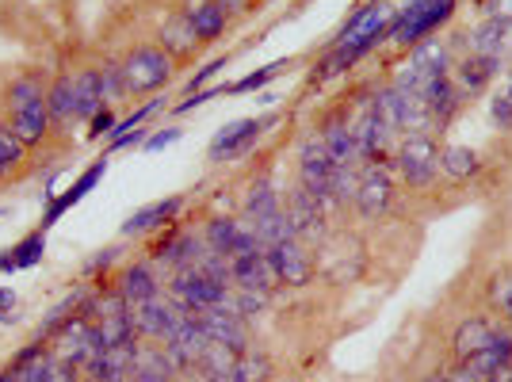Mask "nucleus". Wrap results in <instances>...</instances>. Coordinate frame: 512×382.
<instances>
[{
  "label": "nucleus",
  "mask_w": 512,
  "mask_h": 382,
  "mask_svg": "<svg viewBox=\"0 0 512 382\" xmlns=\"http://www.w3.org/2000/svg\"><path fill=\"white\" fill-rule=\"evenodd\" d=\"M490 302L509 318V310H512V272H497L490 283Z\"/></svg>",
  "instance_id": "31"
},
{
  "label": "nucleus",
  "mask_w": 512,
  "mask_h": 382,
  "mask_svg": "<svg viewBox=\"0 0 512 382\" xmlns=\"http://www.w3.org/2000/svg\"><path fill=\"white\" fill-rule=\"evenodd\" d=\"M100 85H104V100H115V96H123L127 88H123V65H104V73H100Z\"/></svg>",
  "instance_id": "33"
},
{
  "label": "nucleus",
  "mask_w": 512,
  "mask_h": 382,
  "mask_svg": "<svg viewBox=\"0 0 512 382\" xmlns=\"http://www.w3.org/2000/svg\"><path fill=\"white\" fill-rule=\"evenodd\" d=\"M425 382H451V379H448V375H444V371H436V375H428Z\"/></svg>",
  "instance_id": "43"
},
{
  "label": "nucleus",
  "mask_w": 512,
  "mask_h": 382,
  "mask_svg": "<svg viewBox=\"0 0 512 382\" xmlns=\"http://www.w3.org/2000/svg\"><path fill=\"white\" fill-rule=\"evenodd\" d=\"M260 127H264V123H256V119H237V123H230V127H222L211 142V161H222V157H237V153H245V149L256 142Z\"/></svg>",
  "instance_id": "12"
},
{
  "label": "nucleus",
  "mask_w": 512,
  "mask_h": 382,
  "mask_svg": "<svg viewBox=\"0 0 512 382\" xmlns=\"http://www.w3.org/2000/svg\"><path fill=\"white\" fill-rule=\"evenodd\" d=\"M497 62H501V58L470 54L467 62L459 65V88H463V92H482V88L490 85L493 73H497Z\"/></svg>",
  "instance_id": "24"
},
{
  "label": "nucleus",
  "mask_w": 512,
  "mask_h": 382,
  "mask_svg": "<svg viewBox=\"0 0 512 382\" xmlns=\"http://www.w3.org/2000/svg\"><path fill=\"white\" fill-rule=\"evenodd\" d=\"M299 172H302V191H310L318 203H325L329 195H333V157H329V149L321 138H310L306 146H302V161H299Z\"/></svg>",
  "instance_id": "6"
},
{
  "label": "nucleus",
  "mask_w": 512,
  "mask_h": 382,
  "mask_svg": "<svg viewBox=\"0 0 512 382\" xmlns=\"http://www.w3.org/2000/svg\"><path fill=\"white\" fill-rule=\"evenodd\" d=\"M287 226H291V237H306V241H314L321 237V203L310 195V191H295L291 195V203H287Z\"/></svg>",
  "instance_id": "11"
},
{
  "label": "nucleus",
  "mask_w": 512,
  "mask_h": 382,
  "mask_svg": "<svg viewBox=\"0 0 512 382\" xmlns=\"http://www.w3.org/2000/svg\"><path fill=\"white\" fill-rule=\"evenodd\" d=\"M180 195H172V199H157V203H150V207H142V211H134L127 218V234H142V230H153V226H161V222H169L172 214L180 211Z\"/></svg>",
  "instance_id": "20"
},
{
  "label": "nucleus",
  "mask_w": 512,
  "mask_h": 382,
  "mask_svg": "<svg viewBox=\"0 0 512 382\" xmlns=\"http://www.w3.org/2000/svg\"><path fill=\"white\" fill-rule=\"evenodd\" d=\"M222 65H226V62H211V65H207V69H199V73H195V81H192V85H188V88H192V92H195V88L203 85V81H211L214 73L222 69Z\"/></svg>",
  "instance_id": "38"
},
{
  "label": "nucleus",
  "mask_w": 512,
  "mask_h": 382,
  "mask_svg": "<svg viewBox=\"0 0 512 382\" xmlns=\"http://www.w3.org/2000/svg\"><path fill=\"white\" fill-rule=\"evenodd\" d=\"M451 382H486V379H482V375H474L467 363H463V367H459V371L451 375Z\"/></svg>",
  "instance_id": "41"
},
{
  "label": "nucleus",
  "mask_w": 512,
  "mask_h": 382,
  "mask_svg": "<svg viewBox=\"0 0 512 382\" xmlns=\"http://www.w3.org/2000/svg\"><path fill=\"white\" fill-rule=\"evenodd\" d=\"M119 295L127 298V306H142V302H150V298L161 295V287H157V276H153L146 264H134V268L123 272Z\"/></svg>",
  "instance_id": "17"
},
{
  "label": "nucleus",
  "mask_w": 512,
  "mask_h": 382,
  "mask_svg": "<svg viewBox=\"0 0 512 382\" xmlns=\"http://www.w3.org/2000/svg\"><path fill=\"white\" fill-rule=\"evenodd\" d=\"M386 0H375V4H363L352 20L344 23L341 31V46H360V50H371V46L383 39L386 31Z\"/></svg>",
  "instance_id": "9"
},
{
  "label": "nucleus",
  "mask_w": 512,
  "mask_h": 382,
  "mask_svg": "<svg viewBox=\"0 0 512 382\" xmlns=\"http://www.w3.org/2000/svg\"><path fill=\"white\" fill-rule=\"evenodd\" d=\"M0 382H20L16 375H0Z\"/></svg>",
  "instance_id": "44"
},
{
  "label": "nucleus",
  "mask_w": 512,
  "mask_h": 382,
  "mask_svg": "<svg viewBox=\"0 0 512 382\" xmlns=\"http://www.w3.org/2000/svg\"><path fill=\"white\" fill-rule=\"evenodd\" d=\"M43 249H46L43 234L27 237V241L16 245L8 256H0V268H31V264H39V260H43Z\"/></svg>",
  "instance_id": "29"
},
{
  "label": "nucleus",
  "mask_w": 512,
  "mask_h": 382,
  "mask_svg": "<svg viewBox=\"0 0 512 382\" xmlns=\"http://www.w3.org/2000/svg\"><path fill=\"white\" fill-rule=\"evenodd\" d=\"M222 12H245L249 8V0H214Z\"/></svg>",
  "instance_id": "42"
},
{
  "label": "nucleus",
  "mask_w": 512,
  "mask_h": 382,
  "mask_svg": "<svg viewBox=\"0 0 512 382\" xmlns=\"http://www.w3.org/2000/svg\"><path fill=\"white\" fill-rule=\"evenodd\" d=\"M23 161V142L8 127H0V176L12 172Z\"/></svg>",
  "instance_id": "30"
},
{
  "label": "nucleus",
  "mask_w": 512,
  "mask_h": 382,
  "mask_svg": "<svg viewBox=\"0 0 512 382\" xmlns=\"http://www.w3.org/2000/svg\"><path fill=\"white\" fill-rule=\"evenodd\" d=\"M161 39H165V46H169L172 54H192L195 43H199V35L192 31V23L184 20H169L165 23V31H161Z\"/></svg>",
  "instance_id": "28"
},
{
  "label": "nucleus",
  "mask_w": 512,
  "mask_h": 382,
  "mask_svg": "<svg viewBox=\"0 0 512 382\" xmlns=\"http://www.w3.org/2000/svg\"><path fill=\"white\" fill-rule=\"evenodd\" d=\"M184 20L192 23V31L199 35V43H203V39H218V35H222V27H226V12H222L214 0H188Z\"/></svg>",
  "instance_id": "16"
},
{
  "label": "nucleus",
  "mask_w": 512,
  "mask_h": 382,
  "mask_svg": "<svg viewBox=\"0 0 512 382\" xmlns=\"http://www.w3.org/2000/svg\"><path fill=\"white\" fill-rule=\"evenodd\" d=\"M169 77H172L169 54L157 50V46H142V50H134L127 62H123V88H127L130 96L153 92V88L165 85Z\"/></svg>",
  "instance_id": "3"
},
{
  "label": "nucleus",
  "mask_w": 512,
  "mask_h": 382,
  "mask_svg": "<svg viewBox=\"0 0 512 382\" xmlns=\"http://www.w3.org/2000/svg\"><path fill=\"white\" fill-rule=\"evenodd\" d=\"M230 268H234V283L241 287V291H260V295H268V291L279 283L276 264H272L268 249H256V253H249V256H237V260H230Z\"/></svg>",
  "instance_id": "10"
},
{
  "label": "nucleus",
  "mask_w": 512,
  "mask_h": 382,
  "mask_svg": "<svg viewBox=\"0 0 512 382\" xmlns=\"http://www.w3.org/2000/svg\"><path fill=\"white\" fill-rule=\"evenodd\" d=\"M268 256L276 264L279 283H287V287H306L310 276H314V260H310V253H306V245H302L299 237H287V241L272 245Z\"/></svg>",
  "instance_id": "8"
},
{
  "label": "nucleus",
  "mask_w": 512,
  "mask_h": 382,
  "mask_svg": "<svg viewBox=\"0 0 512 382\" xmlns=\"http://www.w3.org/2000/svg\"><path fill=\"white\" fill-rule=\"evenodd\" d=\"M172 371H176V367H172V360H169V352H165V348H138L130 379H134V382H169Z\"/></svg>",
  "instance_id": "18"
},
{
  "label": "nucleus",
  "mask_w": 512,
  "mask_h": 382,
  "mask_svg": "<svg viewBox=\"0 0 512 382\" xmlns=\"http://www.w3.org/2000/svg\"><path fill=\"white\" fill-rule=\"evenodd\" d=\"M172 142H180V130H176V127L161 130V134H153L150 142H146V149H165V146H172Z\"/></svg>",
  "instance_id": "35"
},
{
  "label": "nucleus",
  "mask_w": 512,
  "mask_h": 382,
  "mask_svg": "<svg viewBox=\"0 0 512 382\" xmlns=\"http://www.w3.org/2000/svg\"><path fill=\"white\" fill-rule=\"evenodd\" d=\"M505 35H509V23L490 16L474 35H470V50L482 54V58H501V46H505Z\"/></svg>",
  "instance_id": "23"
},
{
  "label": "nucleus",
  "mask_w": 512,
  "mask_h": 382,
  "mask_svg": "<svg viewBox=\"0 0 512 382\" xmlns=\"http://www.w3.org/2000/svg\"><path fill=\"white\" fill-rule=\"evenodd\" d=\"M46 127H50V107H46V92L39 81H20L12 88V134L23 146L43 142Z\"/></svg>",
  "instance_id": "1"
},
{
  "label": "nucleus",
  "mask_w": 512,
  "mask_h": 382,
  "mask_svg": "<svg viewBox=\"0 0 512 382\" xmlns=\"http://www.w3.org/2000/svg\"><path fill=\"white\" fill-rule=\"evenodd\" d=\"M104 172H107V161H96V165H92V169H88L85 176H81V180L73 184V188L65 191V195H58V199L50 203V214H46V222H58V218H62V214L69 211L73 203H81V199H85V191L96 188V180H100Z\"/></svg>",
  "instance_id": "22"
},
{
  "label": "nucleus",
  "mask_w": 512,
  "mask_h": 382,
  "mask_svg": "<svg viewBox=\"0 0 512 382\" xmlns=\"http://www.w3.org/2000/svg\"><path fill=\"white\" fill-rule=\"evenodd\" d=\"M451 12H455V0H413L406 12L390 23V35L402 46H417L440 23L451 20Z\"/></svg>",
  "instance_id": "2"
},
{
  "label": "nucleus",
  "mask_w": 512,
  "mask_h": 382,
  "mask_svg": "<svg viewBox=\"0 0 512 382\" xmlns=\"http://www.w3.org/2000/svg\"><path fill=\"white\" fill-rule=\"evenodd\" d=\"M440 169L448 172L451 180H467L478 172V157L470 146H444L440 149Z\"/></svg>",
  "instance_id": "25"
},
{
  "label": "nucleus",
  "mask_w": 512,
  "mask_h": 382,
  "mask_svg": "<svg viewBox=\"0 0 512 382\" xmlns=\"http://www.w3.org/2000/svg\"><path fill=\"white\" fill-rule=\"evenodd\" d=\"M46 107H50V119H58V123L77 119V107H73V77H62L58 85L46 92Z\"/></svg>",
  "instance_id": "26"
},
{
  "label": "nucleus",
  "mask_w": 512,
  "mask_h": 382,
  "mask_svg": "<svg viewBox=\"0 0 512 382\" xmlns=\"http://www.w3.org/2000/svg\"><path fill=\"white\" fill-rule=\"evenodd\" d=\"M279 69H283V65H268V69H260V73H249V77H241V81L230 85L226 92H256V88H264L268 81H276Z\"/></svg>",
  "instance_id": "32"
},
{
  "label": "nucleus",
  "mask_w": 512,
  "mask_h": 382,
  "mask_svg": "<svg viewBox=\"0 0 512 382\" xmlns=\"http://www.w3.org/2000/svg\"><path fill=\"white\" fill-rule=\"evenodd\" d=\"M490 8H493V16H497V20L512 23V0H490Z\"/></svg>",
  "instance_id": "39"
},
{
  "label": "nucleus",
  "mask_w": 512,
  "mask_h": 382,
  "mask_svg": "<svg viewBox=\"0 0 512 382\" xmlns=\"http://www.w3.org/2000/svg\"><path fill=\"white\" fill-rule=\"evenodd\" d=\"M398 169H402L409 188H425L440 169V149L432 146L428 134H409L398 149Z\"/></svg>",
  "instance_id": "5"
},
{
  "label": "nucleus",
  "mask_w": 512,
  "mask_h": 382,
  "mask_svg": "<svg viewBox=\"0 0 512 382\" xmlns=\"http://www.w3.org/2000/svg\"><path fill=\"white\" fill-rule=\"evenodd\" d=\"M493 119H497L501 127H512V100L509 96H497V100H493Z\"/></svg>",
  "instance_id": "34"
},
{
  "label": "nucleus",
  "mask_w": 512,
  "mask_h": 382,
  "mask_svg": "<svg viewBox=\"0 0 512 382\" xmlns=\"http://www.w3.org/2000/svg\"><path fill=\"white\" fill-rule=\"evenodd\" d=\"M195 318H199V325H203L207 340L230 344V348H237V352L249 348V325H245V318L234 310V298L222 302V306H211V310H199Z\"/></svg>",
  "instance_id": "7"
},
{
  "label": "nucleus",
  "mask_w": 512,
  "mask_h": 382,
  "mask_svg": "<svg viewBox=\"0 0 512 382\" xmlns=\"http://www.w3.org/2000/svg\"><path fill=\"white\" fill-rule=\"evenodd\" d=\"M234 363H237V348L211 340V344L203 348L199 363H195V371L207 382H234Z\"/></svg>",
  "instance_id": "15"
},
{
  "label": "nucleus",
  "mask_w": 512,
  "mask_h": 382,
  "mask_svg": "<svg viewBox=\"0 0 512 382\" xmlns=\"http://www.w3.org/2000/svg\"><path fill=\"white\" fill-rule=\"evenodd\" d=\"M276 367L268 360V352L260 348H241L234 363V382H272Z\"/></svg>",
  "instance_id": "21"
},
{
  "label": "nucleus",
  "mask_w": 512,
  "mask_h": 382,
  "mask_svg": "<svg viewBox=\"0 0 512 382\" xmlns=\"http://www.w3.org/2000/svg\"><path fill=\"white\" fill-rule=\"evenodd\" d=\"M486 382H512V360L497 363L490 375H486Z\"/></svg>",
  "instance_id": "37"
},
{
  "label": "nucleus",
  "mask_w": 512,
  "mask_h": 382,
  "mask_svg": "<svg viewBox=\"0 0 512 382\" xmlns=\"http://www.w3.org/2000/svg\"><path fill=\"white\" fill-rule=\"evenodd\" d=\"M493 337H497V333H493V325L486 318H467V321H463V325L455 329V340H451V344H455V356H459V363H467L470 356L486 352V348L493 344Z\"/></svg>",
  "instance_id": "14"
},
{
  "label": "nucleus",
  "mask_w": 512,
  "mask_h": 382,
  "mask_svg": "<svg viewBox=\"0 0 512 382\" xmlns=\"http://www.w3.org/2000/svg\"><path fill=\"white\" fill-rule=\"evenodd\" d=\"M104 104V85H100V69H88L73 81V107H77V119H92Z\"/></svg>",
  "instance_id": "19"
},
{
  "label": "nucleus",
  "mask_w": 512,
  "mask_h": 382,
  "mask_svg": "<svg viewBox=\"0 0 512 382\" xmlns=\"http://www.w3.org/2000/svg\"><path fill=\"white\" fill-rule=\"evenodd\" d=\"M16 306V295L8 291V287H0V318H8V310Z\"/></svg>",
  "instance_id": "40"
},
{
  "label": "nucleus",
  "mask_w": 512,
  "mask_h": 382,
  "mask_svg": "<svg viewBox=\"0 0 512 382\" xmlns=\"http://www.w3.org/2000/svg\"><path fill=\"white\" fill-rule=\"evenodd\" d=\"M505 96H509V100H512V85H509V88H505Z\"/></svg>",
  "instance_id": "45"
},
{
  "label": "nucleus",
  "mask_w": 512,
  "mask_h": 382,
  "mask_svg": "<svg viewBox=\"0 0 512 382\" xmlns=\"http://www.w3.org/2000/svg\"><path fill=\"white\" fill-rule=\"evenodd\" d=\"M172 298L180 306H188L192 314H199V310H211V306L230 302V291L222 283H214L211 276H203L199 268H180L176 279H172Z\"/></svg>",
  "instance_id": "4"
},
{
  "label": "nucleus",
  "mask_w": 512,
  "mask_h": 382,
  "mask_svg": "<svg viewBox=\"0 0 512 382\" xmlns=\"http://www.w3.org/2000/svg\"><path fill=\"white\" fill-rule=\"evenodd\" d=\"M356 203H360V211L367 218H379L390 207V176H386V169L363 172L360 188H356Z\"/></svg>",
  "instance_id": "13"
},
{
  "label": "nucleus",
  "mask_w": 512,
  "mask_h": 382,
  "mask_svg": "<svg viewBox=\"0 0 512 382\" xmlns=\"http://www.w3.org/2000/svg\"><path fill=\"white\" fill-rule=\"evenodd\" d=\"M268 214H279V199H276V191L268 188V180H260V184H253L249 199H245V222L268 218Z\"/></svg>",
  "instance_id": "27"
},
{
  "label": "nucleus",
  "mask_w": 512,
  "mask_h": 382,
  "mask_svg": "<svg viewBox=\"0 0 512 382\" xmlns=\"http://www.w3.org/2000/svg\"><path fill=\"white\" fill-rule=\"evenodd\" d=\"M111 127H115V115L111 111H96L92 115V134H107Z\"/></svg>",
  "instance_id": "36"
}]
</instances>
